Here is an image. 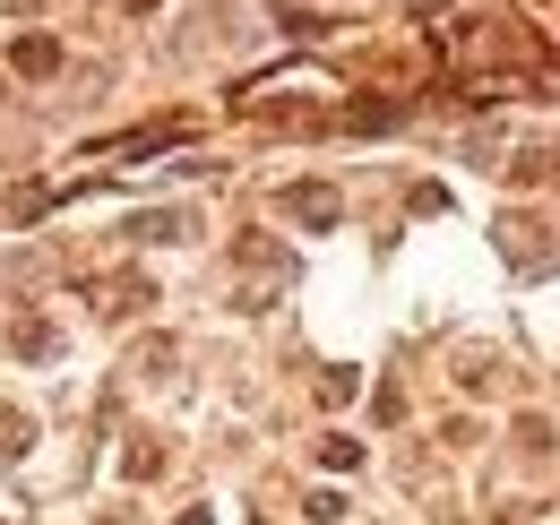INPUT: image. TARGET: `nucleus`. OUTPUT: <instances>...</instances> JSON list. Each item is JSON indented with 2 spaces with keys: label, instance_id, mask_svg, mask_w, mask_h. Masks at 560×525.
Segmentation results:
<instances>
[{
  "label": "nucleus",
  "instance_id": "7ed1b4c3",
  "mask_svg": "<svg viewBox=\"0 0 560 525\" xmlns=\"http://www.w3.org/2000/svg\"><path fill=\"white\" fill-rule=\"evenodd\" d=\"M26 440H35V422L18 405H0V457H26Z\"/></svg>",
  "mask_w": 560,
  "mask_h": 525
},
{
  "label": "nucleus",
  "instance_id": "20e7f679",
  "mask_svg": "<svg viewBox=\"0 0 560 525\" xmlns=\"http://www.w3.org/2000/svg\"><path fill=\"white\" fill-rule=\"evenodd\" d=\"M9 345H18V353H52V328H44V319H26V328L9 336Z\"/></svg>",
  "mask_w": 560,
  "mask_h": 525
},
{
  "label": "nucleus",
  "instance_id": "39448f33",
  "mask_svg": "<svg viewBox=\"0 0 560 525\" xmlns=\"http://www.w3.org/2000/svg\"><path fill=\"white\" fill-rule=\"evenodd\" d=\"M130 9H155V0H130Z\"/></svg>",
  "mask_w": 560,
  "mask_h": 525
},
{
  "label": "nucleus",
  "instance_id": "f257e3e1",
  "mask_svg": "<svg viewBox=\"0 0 560 525\" xmlns=\"http://www.w3.org/2000/svg\"><path fill=\"white\" fill-rule=\"evenodd\" d=\"M284 207H293L311 233H319V224H337V190H319V182H293V190H284Z\"/></svg>",
  "mask_w": 560,
  "mask_h": 525
},
{
  "label": "nucleus",
  "instance_id": "f03ea898",
  "mask_svg": "<svg viewBox=\"0 0 560 525\" xmlns=\"http://www.w3.org/2000/svg\"><path fill=\"white\" fill-rule=\"evenodd\" d=\"M18 69H26V78H52V69H61V44H52V35H18Z\"/></svg>",
  "mask_w": 560,
  "mask_h": 525
}]
</instances>
